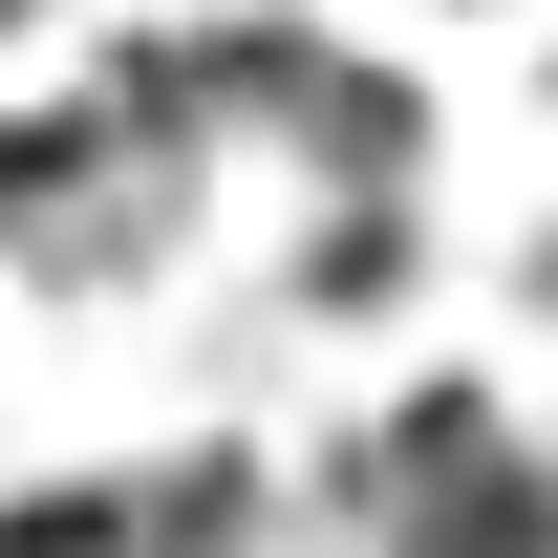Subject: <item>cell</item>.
<instances>
[{
	"label": "cell",
	"instance_id": "cell-1",
	"mask_svg": "<svg viewBox=\"0 0 558 558\" xmlns=\"http://www.w3.org/2000/svg\"><path fill=\"white\" fill-rule=\"evenodd\" d=\"M279 130L323 150V172H365V194H409V150H429V86L409 65H301V108Z\"/></svg>",
	"mask_w": 558,
	"mask_h": 558
},
{
	"label": "cell",
	"instance_id": "cell-2",
	"mask_svg": "<svg viewBox=\"0 0 558 558\" xmlns=\"http://www.w3.org/2000/svg\"><path fill=\"white\" fill-rule=\"evenodd\" d=\"M130 515H150V558H258L279 537V473L258 451H172V473H130Z\"/></svg>",
	"mask_w": 558,
	"mask_h": 558
},
{
	"label": "cell",
	"instance_id": "cell-3",
	"mask_svg": "<svg viewBox=\"0 0 558 558\" xmlns=\"http://www.w3.org/2000/svg\"><path fill=\"white\" fill-rule=\"evenodd\" d=\"M301 301H323V323H387V301H409V215H387V194L323 215V236H301Z\"/></svg>",
	"mask_w": 558,
	"mask_h": 558
}]
</instances>
